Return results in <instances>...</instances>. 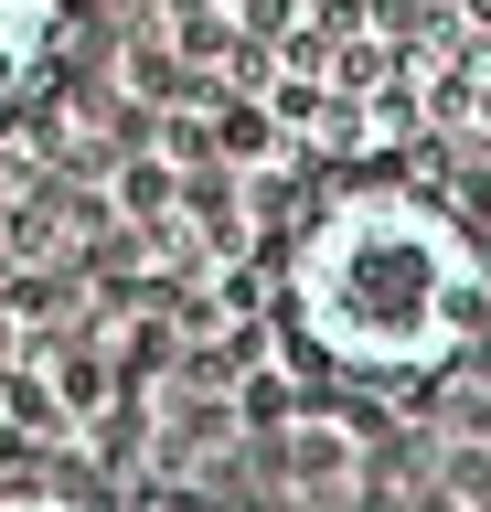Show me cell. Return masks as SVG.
Wrapping results in <instances>:
<instances>
[{"mask_svg":"<svg viewBox=\"0 0 491 512\" xmlns=\"http://www.w3.org/2000/svg\"><path fill=\"white\" fill-rule=\"evenodd\" d=\"M289 320L331 374L374 384L449 374L491 320V256L449 203L406 182H353L310 214L289 256Z\"/></svg>","mask_w":491,"mask_h":512,"instance_id":"obj_1","label":"cell"},{"mask_svg":"<svg viewBox=\"0 0 491 512\" xmlns=\"http://www.w3.org/2000/svg\"><path fill=\"white\" fill-rule=\"evenodd\" d=\"M54 32H65V0H0V107L43 75Z\"/></svg>","mask_w":491,"mask_h":512,"instance_id":"obj_2","label":"cell"},{"mask_svg":"<svg viewBox=\"0 0 491 512\" xmlns=\"http://www.w3.org/2000/svg\"><path fill=\"white\" fill-rule=\"evenodd\" d=\"M289 470L310 480V491H353V448L331 438V427H299V438H289Z\"/></svg>","mask_w":491,"mask_h":512,"instance_id":"obj_3","label":"cell"},{"mask_svg":"<svg viewBox=\"0 0 491 512\" xmlns=\"http://www.w3.org/2000/svg\"><path fill=\"white\" fill-rule=\"evenodd\" d=\"M0 512H97V502H75V491H0Z\"/></svg>","mask_w":491,"mask_h":512,"instance_id":"obj_4","label":"cell"}]
</instances>
